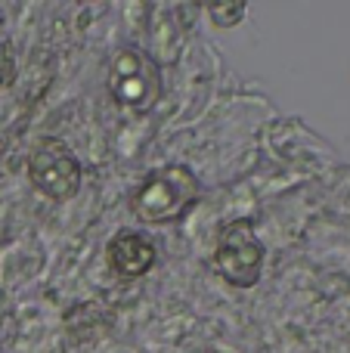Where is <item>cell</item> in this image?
<instances>
[{"mask_svg":"<svg viewBox=\"0 0 350 353\" xmlns=\"http://www.w3.org/2000/svg\"><path fill=\"white\" fill-rule=\"evenodd\" d=\"M202 199V183L186 165H167L149 174L130 195V211L136 220L152 226L177 223Z\"/></svg>","mask_w":350,"mask_h":353,"instance_id":"1","label":"cell"},{"mask_svg":"<svg viewBox=\"0 0 350 353\" xmlns=\"http://www.w3.org/2000/svg\"><path fill=\"white\" fill-rule=\"evenodd\" d=\"M109 97L127 112H149L161 97V74L155 59L140 47H124L109 68Z\"/></svg>","mask_w":350,"mask_h":353,"instance_id":"2","label":"cell"},{"mask_svg":"<svg viewBox=\"0 0 350 353\" xmlns=\"http://www.w3.org/2000/svg\"><path fill=\"white\" fill-rule=\"evenodd\" d=\"M264 267V245L254 236V223L248 217H239L217 232L214 245V270L220 279H227L236 288H251L260 279Z\"/></svg>","mask_w":350,"mask_h":353,"instance_id":"3","label":"cell"},{"mask_svg":"<svg viewBox=\"0 0 350 353\" xmlns=\"http://www.w3.org/2000/svg\"><path fill=\"white\" fill-rule=\"evenodd\" d=\"M28 180L41 195L53 201H68L81 189V161L72 155V149L50 140L31 155Z\"/></svg>","mask_w":350,"mask_h":353,"instance_id":"4","label":"cell"},{"mask_svg":"<svg viewBox=\"0 0 350 353\" xmlns=\"http://www.w3.org/2000/svg\"><path fill=\"white\" fill-rule=\"evenodd\" d=\"M105 261H109V267L121 279H140V276H146L155 267L158 251H155V245L143 232L121 230V232H115V239L105 248Z\"/></svg>","mask_w":350,"mask_h":353,"instance_id":"5","label":"cell"},{"mask_svg":"<svg viewBox=\"0 0 350 353\" xmlns=\"http://www.w3.org/2000/svg\"><path fill=\"white\" fill-rule=\"evenodd\" d=\"M205 12L211 16V22H214L217 28H233V25H239L242 19H245L248 3H245V0H229V3H205Z\"/></svg>","mask_w":350,"mask_h":353,"instance_id":"6","label":"cell"},{"mask_svg":"<svg viewBox=\"0 0 350 353\" xmlns=\"http://www.w3.org/2000/svg\"><path fill=\"white\" fill-rule=\"evenodd\" d=\"M16 81V59H12V50L6 43H0V90L12 87Z\"/></svg>","mask_w":350,"mask_h":353,"instance_id":"7","label":"cell"}]
</instances>
